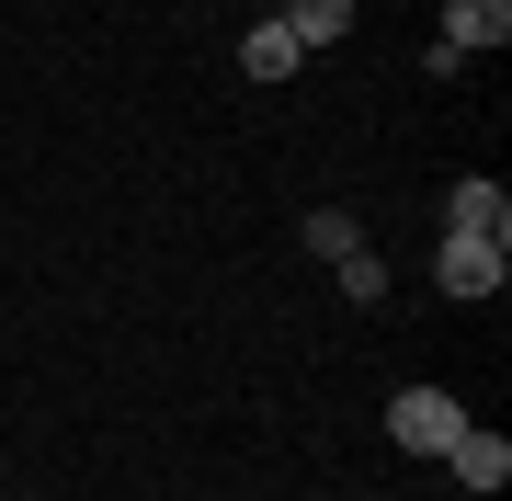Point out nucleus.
I'll list each match as a JSON object with an SVG mask.
<instances>
[{"label": "nucleus", "instance_id": "obj_1", "mask_svg": "<svg viewBox=\"0 0 512 501\" xmlns=\"http://www.w3.org/2000/svg\"><path fill=\"white\" fill-rule=\"evenodd\" d=\"M456 422H467V410L444 399V388H399V399H387V433H399V456H444V445H456Z\"/></svg>", "mask_w": 512, "mask_h": 501}, {"label": "nucleus", "instance_id": "obj_2", "mask_svg": "<svg viewBox=\"0 0 512 501\" xmlns=\"http://www.w3.org/2000/svg\"><path fill=\"white\" fill-rule=\"evenodd\" d=\"M433 285H444V297H501V285H512V251H501V240H456V228H444Z\"/></svg>", "mask_w": 512, "mask_h": 501}, {"label": "nucleus", "instance_id": "obj_3", "mask_svg": "<svg viewBox=\"0 0 512 501\" xmlns=\"http://www.w3.org/2000/svg\"><path fill=\"white\" fill-rule=\"evenodd\" d=\"M444 228H456V240H512V194L478 171V183H456V194H444Z\"/></svg>", "mask_w": 512, "mask_h": 501}, {"label": "nucleus", "instance_id": "obj_4", "mask_svg": "<svg viewBox=\"0 0 512 501\" xmlns=\"http://www.w3.org/2000/svg\"><path fill=\"white\" fill-rule=\"evenodd\" d=\"M444 46H456V57L512 46V0H444Z\"/></svg>", "mask_w": 512, "mask_h": 501}, {"label": "nucleus", "instance_id": "obj_5", "mask_svg": "<svg viewBox=\"0 0 512 501\" xmlns=\"http://www.w3.org/2000/svg\"><path fill=\"white\" fill-rule=\"evenodd\" d=\"M444 467H456L467 490H501V479H512V445H501V433H478V422H456V445H444Z\"/></svg>", "mask_w": 512, "mask_h": 501}, {"label": "nucleus", "instance_id": "obj_6", "mask_svg": "<svg viewBox=\"0 0 512 501\" xmlns=\"http://www.w3.org/2000/svg\"><path fill=\"white\" fill-rule=\"evenodd\" d=\"M296 69H308V57H296V35H285L274 12H262L251 35H239V80H296Z\"/></svg>", "mask_w": 512, "mask_h": 501}, {"label": "nucleus", "instance_id": "obj_7", "mask_svg": "<svg viewBox=\"0 0 512 501\" xmlns=\"http://www.w3.org/2000/svg\"><path fill=\"white\" fill-rule=\"evenodd\" d=\"M274 23L296 35V57H308V46H342V35H353V0H285Z\"/></svg>", "mask_w": 512, "mask_h": 501}, {"label": "nucleus", "instance_id": "obj_8", "mask_svg": "<svg viewBox=\"0 0 512 501\" xmlns=\"http://www.w3.org/2000/svg\"><path fill=\"white\" fill-rule=\"evenodd\" d=\"M308 251H319V262L365 251V228H353V205H308Z\"/></svg>", "mask_w": 512, "mask_h": 501}, {"label": "nucleus", "instance_id": "obj_9", "mask_svg": "<svg viewBox=\"0 0 512 501\" xmlns=\"http://www.w3.org/2000/svg\"><path fill=\"white\" fill-rule=\"evenodd\" d=\"M330 274H342V297H353V308H387V262H376V251H342Z\"/></svg>", "mask_w": 512, "mask_h": 501}]
</instances>
